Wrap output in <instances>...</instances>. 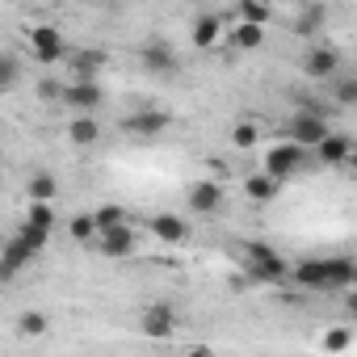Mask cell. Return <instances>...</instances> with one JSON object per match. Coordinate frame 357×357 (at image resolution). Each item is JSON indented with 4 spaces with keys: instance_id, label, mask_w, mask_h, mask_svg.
<instances>
[{
    "instance_id": "6da1fadb",
    "label": "cell",
    "mask_w": 357,
    "mask_h": 357,
    "mask_svg": "<svg viewBox=\"0 0 357 357\" xmlns=\"http://www.w3.org/2000/svg\"><path fill=\"white\" fill-rule=\"evenodd\" d=\"M290 278L303 290H319V294L349 290L353 286V261L349 257H307V261H298L290 269Z\"/></svg>"
},
{
    "instance_id": "7a4b0ae2",
    "label": "cell",
    "mask_w": 357,
    "mask_h": 357,
    "mask_svg": "<svg viewBox=\"0 0 357 357\" xmlns=\"http://www.w3.org/2000/svg\"><path fill=\"white\" fill-rule=\"evenodd\" d=\"M286 143H294L298 151H315L328 135H332V126H328V114L319 109V105H303L298 114H290V122H286Z\"/></svg>"
},
{
    "instance_id": "3957f363",
    "label": "cell",
    "mask_w": 357,
    "mask_h": 357,
    "mask_svg": "<svg viewBox=\"0 0 357 357\" xmlns=\"http://www.w3.org/2000/svg\"><path fill=\"white\" fill-rule=\"evenodd\" d=\"M244 269H248L252 282H282V278L290 273L286 257L273 252L269 244H248V248H244Z\"/></svg>"
},
{
    "instance_id": "277c9868",
    "label": "cell",
    "mask_w": 357,
    "mask_h": 357,
    "mask_svg": "<svg viewBox=\"0 0 357 357\" xmlns=\"http://www.w3.org/2000/svg\"><path fill=\"white\" fill-rule=\"evenodd\" d=\"M303 164H307V151H298L294 143H273L269 151H265V176H273V181L282 185V181H290L294 172H303Z\"/></svg>"
},
{
    "instance_id": "5b68a950",
    "label": "cell",
    "mask_w": 357,
    "mask_h": 357,
    "mask_svg": "<svg viewBox=\"0 0 357 357\" xmlns=\"http://www.w3.org/2000/svg\"><path fill=\"white\" fill-rule=\"evenodd\" d=\"M101 101H105V93H101L97 80H72V84H63V93H59V105H72L76 118H93V109H97Z\"/></svg>"
},
{
    "instance_id": "8992f818",
    "label": "cell",
    "mask_w": 357,
    "mask_h": 357,
    "mask_svg": "<svg viewBox=\"0 0 357 357\" xmlns=\"http://www.w3.org/2000/svg\"><path fill=\"white\" fill-rule=\"evenodd\" d=\"M139 328H143V336H151V340H168V336L176 332V307H172V303H147L143 315H139Z\"/></svg>"
},
{
    "instance_id": "52a82bcc",
    "label": "cell",
    "mask_w": 357,
    "mask_h": 357,
    "mask_svg": "<svg viewBox=\"0 0 357 357\" xmlns=\"http://www.w3.org/2000/svg\"><path fill=\"white\" fill-rule=\"evenodd\" d=\"M30 51H34L38 63H59V59L68 55L63 34H59L55 26H34V30H30Z\"/></svg>"
},
{
    "instance_id": "ba28073f",
    "label": "cell",
    "mask_w": 357,
    "mask_h": 357,
    "mask_svg": "<svg viewBox=\"0 0 357 357\" xmlns=\"http://www.w3.org/2000/svg\"><path fill=\"white\" fill-rule=\"evenodd\" d=\"M336 68H340V51H336L332 43H315V47L303 55V72H307L311 80H332Z\"/></svg>"
},
{
    "instance_id": "9c48e42d",
    "label": "cell",
    "mask_w": 357,
    "mask_h": 357,
    "mask_svg": "<svg viewBox=\"0 0 357 357\" xmlns=\"http://www.w3.org/2000/svg\"><path fill=\"white\" fill-rule=\"evenodd\" d=\"M122 130L126 135H139V139H155V135H164L168 130V114L164 109H135V114H126L122 118Z\"/></svg>"
},
{
    "instance_id": "30bf717a",
    "label": "cell",
    "mask_w": 357,
    "mask_h": 357,
    "mask_svg": "<svg viewBox=\"0 0 357 357\" xmlns=\"http://www.w3.org/2000/svg\"><path fill=\"white\" fill-rule=\"evenodd\" d=\"M223 185L219 181H194L190 185V211L194 215H219L223 211Z\"/></svg>"
},
{
    "instance_id": "8fae6325",
    "label": "cell",
    "mask_w": 357,
    "mask_h": 357,
    "mask_svg": "<svg viewBox=\"0 0 357 357\" xmlns=\"http://www.w3.org/2000/svg\"><path fill=\"white\" fill-rule=\"evenodd\" d=\"M30 261H34V252L9 236V240H5V248H0V286H9V282H13V278L30 265Z\"/></svg>"
},
{
    "instance_id": "7c38bea8",
    "label": "cell",
    "mask_w": 357,
    "mask_h": 357,
    "mask_svg": "<svg viewBox=\"0 0 357 357\" xmlns=\"http://www.w3.org/2000/svg\"><path fill=\"white\" fill-rule=\"evenodd\" d=\"M139 59H143V68H147V72H160V76L176 72V51H172L164 38H147V43H143V51H139Z\"/></svg>"
},
{
    "instance_id": "4fadbf2b",
    "label": "cell",
    "mask_w": 357,
    "mask_h": 357,
    "mask_svg": "<svg viewBox=\"0 0 357 357\" xmlns=\"http://www.w3.org/2000/svg\"><path fill=\"white\" fill-rule=\"evenodd\" d=\"M97 248L109 257V261H126L135 248H139V236L130 227H114V231H101L97 236Z\"/></svg>"
},
{
    "instance_id": "5bb4252c",
    "label": "cell",
    "mask_w": 357,
    "mask_h": 357,
    "mask_svg": "<svg viewBox=\"0 0 357 357\" xmlns=\"http://www.w3.org/2000/svg\"><path fill=\"white\" fill-rule=\"evenodd\" d=\"M315 155H319V164H324V168H340V164L353 155V139H349V135H340V130H332V135L315 147Z\"/></svg>"
},
{
    "instance_id": "9a60e30c",
    "label": "cell",
    "mask_w": 357,
    "mask_h": 357,
    "mask_svg": "<svg viewBox=\"0 0 357 357\" xmlns=\"http://www.w3.org/2000/svg\"><path fill=\"white\" fill-rule=\"evenodd\" d=\"M147 227H151V236L164 240V244H181V240H190V227H185L181 215H151Z\"/></svg>"
},
{
    "instance_id": "2e32d148",
    "label": "cell",
    "mask_w": 357,
    "mask_h": 357,
    "mask_svg": "<svg viewBox=\"0 0 357 357\" xmlns=\"http://www.w3.org/2000/svg\"><path fill=\"white\" fill-rule=\"evenodd\" d=\"M219 34H223V17H219V13H202V17L190 26V43H194L198 51H211V47L219 43Z\"/></svg>"
},
{
    "instance_id": "e0dca14e",
    "label": "cell",
    "mask_w": 357,
    "mask_h": 357,
    "mask_svg": "<svg viewBox=\"0 0 357 357\" xmlns=\"http://www.w3.org/2000/svg\"><path fill=\"white\" fill-rule=\"evenodd\" d=\"M26 194H30V202H47V206H55V198H59L55 172H34V176H30V185H26Z\"/></svg>"
},
{
    "instance_id": "ac0fdd59",
    "label": "cell",
    "mask_w": 357,
    "mask_h": 357,
    "mask_svg": "<svg viewBox=\"0 0 357 357\" xmlns=\"http://www.w3.org/2000/svg\"><path fill=\"white\" fill-rule=\"evenodd\" d=\"M244 190H248V198H252V202H261V206H265V202H273V198H278V190H282V185L273 181V176H265V172H252L248 181H244Z\"/></svg>"
},
{
    "instance_id": "d6986e66",
    "label": "cell",
    "mask_w": 357,
    "mask_h": 357,
    "mask_svg": "<svg viewBox=\"0 0 357 357\" xmlns=\"http://www.w3.org/2000/svg\"><path fill=\"white\" fill-rule=\"evenodd\" d=\"M68 139H72L76 147H93V143L101 139V122H97V118H72Z\"/></svg>"
},
{
    "instance_id": "ffe728a7",
    "label": "cell",
    "mask_w": 357,
    "mask_h": 357,
    "mask_svg": "<svg viewBox=\"0 0 357 357\" xmlns=\"http://www.w3.org/2000/svg\"><path fill=\"white\" fill-rule=\"evenodd\" d=\"M101 63H105L101 51H76V55H72V72H76V80H97Z\"/></svg>"
},
{
    "instance_id": "44dd1931",
    "label": "cell",
    "mask_w": 357,
    "mask_h": 357,
    "mask_svg": "<svg viewBox=\"0 0 357 357\" xmlns=\"http://www.w3.org/2000/svg\"><path fill=\"white\" fill-rule=\"evenodd\" d=\"M47 328H51V319L43 311H22L17 315V336L22 340H38V336H47Z\"/></svg>"
},
{
    "instance_id": "7402d4cb",
    "label": "cell",
    "mask_w": 357,
    "mask_h": 357,
    "mask_svg": "<svg viewBox=\"0 0 357 357\" xmlns=\"http://www.w3.org/2000/svg\"><path fill=\"white\" fill-rule=\"evenodd\" d=\"M22 223H30V227L47 231V236H55V206H47V202H30V211H26Z\"/></svg>"
},
{
    "instance_id": "603a6c76",
    "label": "cell",
    "mask_w": 357,
    "mask_h": 357,
    "mask_svg": "<svg viewBox=\"0 0 357 357\" xmlns=\"http://www.w3.org/2000/svg\"><path fill=\"white\" fill-rule=\"evenodd\" d=\"M22 84V59L9 55V51H0V93H9Z\"/></svg>"
},
{
    "instance_id": "cb8c5ba5",
    "label": "cell",
    "mask_w": 357,
    "mask_h": 357,
    "mask_svg": "<svg viewBox=\"0 0 357 357\" xmlns=\"http://www.w3.org/2000/svg\"><path fill=\"white\" fill-rule=\"evenodd\" d=\"M93 223H97V236H101V231H114V227H126V211H122L118 202H105V206L93 215Z\"/></svg>"
},
{
    "instance_id": "d4e9b609",
    "label": "cell",
    "mask_w": 357,
    "mask_h": 357,
    "mask_svg": "<svg viewBox=\"0 0 357 357\" xmlns=\"http://www.w3.org/2000/svg\"><path fill=\"white\" fill-rule=\"evenodd\" d=\"M269 17H273L269 5H257V0H244V5H240V26H257V30H265Z\"/></svg>"
},
{
    "instance_id": "484cf974",
    "label": "cell",
    "mask_w": 357,
    "mask_h": 357,
    "mask_svg": "<svg viewBox=\"0 0 357 357\" xmlns=\"http://www.w3.org/2000/svg\"><path fill=\"white\" fill-rule=\"evenodd\" d=\"M227 38H231V47H240V51H257V47L265 43V30H257V26H236Z\"/></svg>"
},
{
    "instance_id": "4316f807",
    "label": "cell",
    "mask_w": 357,
    "mask_h": 357,
    "mask_svg": "<svg viewBox=\"0 0 357 357\" xmlns=\"http://www.w3.org/2000/svg\"><path fill=\"white\" fill-rule=\"evenodd\" d=\"M68 236H72L76 244L97 240V223H93V215H72V219H68Z\"/></svg>"
},
{
    "instance_id": "83f0119b",
    "label": "cell",
    "mask_w": 357,
    "mask_h": 357,
    "mask_svg": "<svg viewBox=\"0 0 357 357\" xmlns=\"http://www.w3.org/2000/svg\"><path fill=\"white\" fill-rule=\"evenodd\" d=\"M13 240H17V244H26L34 257H38V252H47V244H51V236H47V231H38V227H30V223H22Z\"/></svg>"
},
{
    "instance_id": "f1b7e54d",
    "label": "cell",
    "mask_w": 357,
    "mask_h": 357,
    "mask_svg": "<svg viewBox=\"0 0 357 357\" xmlns=\"http://www.w3.org/2000/svg\"><path fill=\"white\" fill-rule=\"evenodd\" d=\"M349 344H353V328H349V324H336V328L324 332V349H328V353H344Z\"/></svg>"
},
{
    "instance_id": "f546056e",
    "label": "cell",
    "mask_w": 357,
    "mask_h": 357,
    "mask_svg": "<svg viewBox=\"0 0 357 357\" xmlns=\"http://www.w3.org/2000/svg\"><path fill=\"white\" fill-rule=\"evenodd\" d=\"M257 139H261V126H257V122H236V126H231V143H236L240 151L257 147Z\"/></svg>"
},
{
    "instance_id": "4dcf8cb0",
    "label": "cell",
    "mask_w": 357,
    "mask_h": 357,
    "mask_svg": "<svg viewBox=\"0 0 357 357\" xmlns=\"http://www.w3.org/2000/svg\"><path fill=\"white\" fill-rule=\"evenodd\" d=\"M324 22H328V9H324V5H307L303 17H298V34H315Z\"/></svg>"
},
{
    "instance_id": "1f68e13d",
    "label": "cell",
    "mask_w": 357,
    "mask_h": 357,
    "mask_svg": "<svg viewBox=\"0 0 357 357\" xmlns=\"http://www.w3.org/2000/svg\"><path fill=\"white\" fill-rule=\"evenodd\" d=\"M332 101H336V105H344V109H349V105H357V76H340V80H336Z\"/></svg>"
},
{
    "instance_id": "d6a6232c",
    "label": "cell",
    "mask_w": 357,
    "mask_h": 357,
    "mask_svg": "<svg viewBox=\"0 0 357 357\" xmlns=\"http://www.w3.org/2000/svg\"><path fill=\"white\" fill-rule=\"evenodd\" d=\"M59 93H63V84H55V80H43L38 84V97L43 101H59Z\"/></svg>"
},
{
    "instance_id": "836d02e7",
    "label": "cell",
    "mask_w": 357,
    "mask_h": 357,
    "mask_svg": "<svg viewBox=\"0 0 357 357\" xmlns=\"http://www.w3.org/2000/svg\"><path fill=\"white\" fill-rule=\"evenodd\" d=\"M185 357H215V353H211V349H202V344H194V349H190Z\"/></svg>"
},
{
    "instance_id": "e575fe53",
    "label": "cell",
    "mask_w": 357,
    "mask_h": 357,
    "mask_svg": "<svg viewBox=\"0 0 357 357\" xmlns=\"http://www.w3.org/2000/svg\"><path fill=\"white\" fill-rule=\"evenodd\" d=\"M5 240H9V236H5V231H0V248H5Z\"/></svg>"
}]
</instances>
